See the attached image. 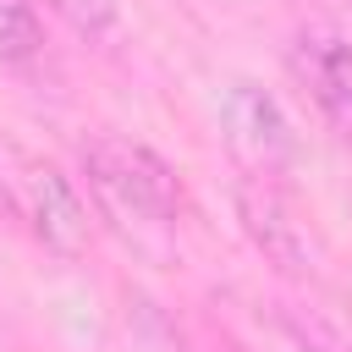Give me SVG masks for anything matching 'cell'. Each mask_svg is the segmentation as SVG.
<instances>
[{"instance_id":"cell-5","label":"cell","mask_w":352,"mask_h":352,"mask_svg":"<svg viewBox=\"0 0 352 352\" xmlns=\"http://www.w3.org/2000/svg\"><path fill=\"white\" fill-rule=\"evenodd\" d=\"M22 192H28V226H33V236L50 253L77 258L88 248V204L72 187V176H60L55 165H33Z\"/></svg>"},{"instance_id":"cell-4","label":"cell","mask_w":352,"mask_h":352,"mask_svg":"<svg viewBox=\"0 0 352 352\" xmlns=\"http://www.w3.org/2000/svg\"><path fill=\"white\" fill-rule=\"evenodd\" d=\"M292 72L314 94V104L341 132H352V44L330 28H302L292 38Z\"/></svg>"},{"instance_id":"cell-2","label":"cell","mask_w":352,"mask_h":352,"mask_svg":"<svg viewBox=\"0 0 352 352\" xmlns=\"http://www.w3.org/2000/svg\"><path fill=\"white\" fill-rule=\"evenodd\" d=\"M220 126H226L231 154H236L253 176H275V170H286L292 154H297V138H292L286 110H280L258 82H231V88H226V99H220Z\"/></svg>"},{"instance_id":"cell-6","label":"cell","mask_w":352,"mask_h":352,"mask_svg":"<svg viewBox=\"0 0 352 352\" xmlns=\"http://www.w3.org/2000/svg\"><path fill=\"white\" fill-rule=\"evenodd\" d=\"M44 44L33 0H0V66H28Z\"/></svg>"},{"instance_id":"cell-3","label":"cell","mask_w":352,"mask_h":352,"mask_svg":"<svg viewBox=\"0 0 352 352\" xmlns=\"http://www.w3.org/2000/svg\"><path fill=\"white\" fill-rule=\"evenodd\" d=\"M236 214L248 226V236L258 242V253L280 270V275H308L314 270V248L302 220L286 209V198L270 187V176H242L236 182Z\"/></svg>"},{"instance_id":"cell-8","label":"cell","mask_w":352,"mask_h":352,"mask_svg":"<svg viewBox=\"0 0 352 352\" xmlns=\"http://www.w3.org/2000/svg\"><path fill=\"white\" fill-rule=\"evenodd\" d=\"M341 6H346V11H352V0H341Z\"/></svg>"},{"instance_id":"cell-7","label":"cell","mask_w":352,"mask_h":352,"mask_svg":"<svg viewBox=\"0 0 352 352\" xmlns=\"http://www.w3.org/2000/svg\"><path fill=\"white\" fill-rule=\"evenodd\" d=\"M77 33H88V38H104L110 28H116V16H121V0H50Z\"/></svg>"},{"instance_id":"cell-1","label":"cell","mask_w":352,"mask_h":352,"mask_svg":"<svg viewBox=\"0 0 352 352\" xmlns=\"http://www.w3.org/2000/svg\"><path fill=\"white\" fill-rule=\"evenodd\" d=\"M82 176L99 192V204L110 214L132 220V226L165 231L176 220V209H182V187L170 176V165L154 148L132 143V138H116V132L88 138L82 143Z\"/></svg>"}]
</instances>
